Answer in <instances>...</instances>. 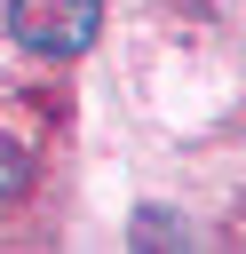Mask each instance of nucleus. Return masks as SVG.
<instances>
[{"label":"nucleus","instance_id":"2","mask_svg":"<svg viewBox=\"0 0 246 254\" xmlns=\"http://www.w3.org/2000/svg\"><path fill=\"white\" fill-rule=\"evenodd\" d=\"M24 190H32V151H24L16 135H0V206L24 198Z\"/></svg>","mask_w":246,"mask_h":254},{"label":"nucleus","instance_id":"1","mask_svg":"<svg viewBox=\"0 0 246 254\" xmlns=\"http://www.w3.org/2000/svg\"><path fill=\"white\" fill-rule=\"evenodd\" d=\"M103 32V0H8V40L32 56H87Z\"/></svg>","mask_w":246,"mask_h":254},{"label":"nucleus","instance_id":"3","mask_svg":"<svg viewBox=\"0 0 246 254\" xmlns=\"http://www.w3.org/2000/svg\"><path fill=\"white\" fill-rule=\"evenodd\" d=\"M190 230L175 222V214H159V206H135V246H183Z\"/></svg>","mask_w":246,"mask_h":254}]
</instances>
